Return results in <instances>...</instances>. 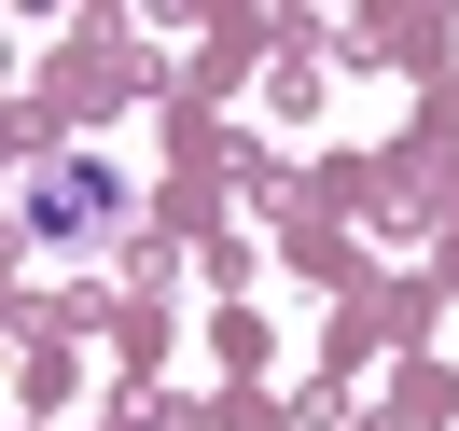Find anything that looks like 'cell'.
I'll return each instance as SVG.
<instances>
[{"label": "cell", "instance_id": "cell-1", "mask_svg": "<svg viewBox=\"0 0 459 431\" xmlns=\"http://www.w3.org/2000/svg\"><path fill=\"white\" fill-rule=\"evenodd\" d=\"M98 209H112V168H98V153H70V168L29 181V237H42V251H84Z\"/></svg>", "mask_w": 459, "mask_h": 431}]
</instances>
